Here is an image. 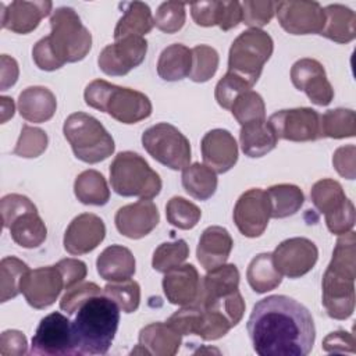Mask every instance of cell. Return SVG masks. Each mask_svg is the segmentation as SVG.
Wrapping results in <instances>:
<instances>
[{
	"mask_svg": "<svg viewBox=\"0 0 356 356\" xmlns=\"http://www.w3.org/2000/svg\"><path fill=\"white\" fill-rule=\"evenodd\" d=\"M8 229L13 241L25 249L39 248L47 236V228L38 210L19 216L11 222Z\"/></svg>",
	"mask_w": 356,
	"mask_h": 356,
	"instance_id": "d6a6232c",
	"label": "cell"
},
{
	"mask_svg": "<svg viewBox=\"0 0 356 356\" xmlns=\"http://www.w3.org/2000/svg\"><path fill=\"white\" fill-rule=\"evenodd\" d=\"M252 89V86L243 81L241 76L232 74V72H227L216 85V89H214V96H216V100L217 103L222 107V108H227L229 110L234 104V102L236 100V97Z\"/></svg>",
	"mask_w": 356,
	"mask_h": 356,
	"instance_id": "7dc6e473",
	"label": "cell"
},
{
	"mask_svg": "<svg viewBox=\"0 0 356 356\" xmlns=\"http://www.w3.org/2000/svg\"><path fill=\"white\" fill-rule=\"evenodd\" d=\"M104 292L100 289L99 285L95 282H79L68 289H65V293L60 299V309L64 310L67 314H75L76 310L82 303H85L88 299L103 295Z\"/></svg>",
	"mask_w": 356,
	"mask_h": 356,
	"instance_id": "681fc988",
	"label": "cell"
},
{
	"mask_svg": "<svg viewBox=\"0 0 356 356\" xmlns=\"http://www.w3.org/2000/svg\"><path fill=\"white\" fill-rule=\"evenodd\" d=\"M229 110L241 127L253 121L266 120L264 100L252 89L241 93Z\"/></svg>",
	"mask_w": 356,
	"mask_h": 356,
	"instance_id": "60d3db41",
	"label": "cell"
},
{
	"mask_svg": "<svg viewBox=\"0 0 356 356\" xmlns=\"http://www.w3.org/2000/svg\"><path fill=\"white\" fill-rule=\"evenodd\" d=\"M355 337L343 330L330 332L323 341V350L327 353H355Z\"/></svg>",
	"mask_w": 356,
	"mask_h": 356,
	"instance_id": "6f0895ef",
	"label": "cell"
},
{
	"mask_svg": "<svg viewBox=\"0 0 356 356\" xmlns=\"http://www.w3.org/2000/svg\"><path fill=\"white\" fill-rule=\"evenodd\" d=\"M246 328L260 356H306L316 339L310 312L285 295L260 299L253 306Z\"/></svg>",
	"mask_w": 356,
	"mask_h": 356,
	"instance_id": "6da1fadb",
	"label": "cell"
},
{
	"mask_svg": "<svg viewBox=\"0 0 356 356\" xmlns=\"http://www.w3.org/2000/svg\"><path fill=\"white\" fill-rule=\"evenodd\" d=\"M83 99L89 107L107 113L122 124H136L152 114V103L145 93L103 79L92 81L85 88Z\"/></svg>",
	"mask_w": 356,
	"mask_h": 356,
	"instance_id": "277c9868",
	"label": "cell"
},
{
	"mask_svg": "<svg viewBox=\"0 0 356 356\" xmlns=\"http://www.w3.org/2000/svg\"><path fill=\"white\" fill-rule=\"evenodd\" d=\"M57 108L54 93L44 86H29L19 93L18 111L29 122L49 121Z\"/></svg>",
	"mask_w": 356,
	"mask_h": 356,
	"instance_id": "4316f807",
	"label": "cell"
},
{
	"mask_svg": "<svg viewBox=\"0 0 356 356\" xmlns=\"http://www.w3.org/2000/svg\"><path fill=\"white\" fill-rule=\"evenodd\" d=\"M189 256V246L184 239L164 242L153 253L152 266L159 273H167L181 266Z\"/></svg>",
	"mask_w": 356,
	"mask_h": 356,
	"instance_id": "ab89813d",
	"label": "cell"
},
{
	"mask_svg": "<svg viewBox=\"0 0 356 356\" xmlns=\"http://www.w3.org/2000/svg\"><path fill=\"white\" fill-rule=\"evenodd\" d=\"M242 22V7L239 1H221V15L218 26L222 31H229Z\"/></svg>",
	"mask_w": 356,
	"mask_h": 356,
	"instance_id": "91938a15",
	"label": "cell"
},
{
	"mask_svg": "<svg viewBox=\"0 0 356 356\" xmlns=\"http://www.w3.org/2000/svg\"><path fill=\"white\" fill-rule=\"evenodd\" d=\"M191 14L193 21L200 26H214L220 22L221 1L209 0L191 4Z\"/></svg>",
	"mask_w": 356,
	"mask_h": 356,
	"instance_id": "f5cc1de1",
	"label": "cell"
},
{
	"mask_svg": "<svg viewBox=\"0 0 356 356\" xmlns=\"http://www.w3.org/2000/svg\"><path fill=\"white\" fill-rule=\"evenodd\" d=\"M103 292L124 313H134L139 307L140 286L136 281L131 278L118 282H108L104 286Z\"/></svg>",
	"mask_w": 356,
	"mask_h": 356,
	"instance_id": "7bdbcfd3",
	"label": "cell"
},
{
	"mask_svg": "<svg viewBox=\"0 0 356 356\" xmlns=\"http://www.w3.org/2000/svg\"><path fill=\"white\" fill-rule=\"evenodd\" d=\"M160 214L149 199L122 206L117 210L114 222L118 232L129 239H140L150 234L159 224Z\"/></svg>",
	"mask_w": 356,
	"mask_h": 356,
	"instance_id": "ffe728a7",
	"label": "cell"
},
{
	"mask_svg": "<svg viewBox=\"0 0 356 356\" xmlns=\"http://www.w3.org/2000/svg\"><path fill=\"white\" fill-rule=\"evenodd\" d=\"M31 355H75L71 321L67 316L58 312H53L40 320L36 332L32 337Z\"/></svg>",
	"mask_w": 356,
	"mask_h": 356,
	"instance_id": "8fae6325",
	"label": "cell"
},
{
	"mask_svg": "<svg viewBox=\"0 0 356 356\" xmlns=\"http://www.w3.org/2000/svg\"><path fill=\"white\" fill-rule=\"evenodd\" d=\"M271 217L267 192L252 188L243 192L234 207V222L239 232L248 238L260 236Z\"/></svg>",
	"mask_w": 356,
	"mask_h": 356,
	"instance_id": "9a60e30c",
	"label": "cell"
},
{
	"mask_svg": "<svg viewBox=\"0 0 356 356\" xmlns=\"http://www.w3.org/2000/svg\"><path fill=\"white\" fill-rule=\"evenodd\" d=\"M120 323V307L104 293L88 299L71 321L75 355H106Z\"/></svg>",
	"mask_w": 356,
	"mask_h": 356,
	"instance_id": "3957f363",
	"label": "cell"
},
{
	"mask_svg": "<svg viewBox=\"0 0 356 356\" xmlns=\"http://www.w3.org/2000/svg\"><path fill=\"white\" fill-rule=\"evenodd\" d=\"M28 353L26 337L18 330H7L0 335L1 356H22Z\"/></svg>",
	"mask_w": 356,
	"mask_h": 356,
	"instance_id": "9f6ffc18",
	"label": "cell"
},
{
	"mask_svg": "<svg viewBox=\"0 0 356 356\" xmlns=\"http://www.w3.org/2000/svg\"><path fill=\"white\" fill-rule=\"evenodd\" d=\"M63 132L76 159L96 164L114 153L113 136L99 120L86 113L70 114L63 125Z\"/></svg>",
	"mask_w": 356,
	"mask_h": 356,
	"instance_id": "5b68a950",
	"label": "cell"
},
{
	"mask_svg": "<svg viewBox=\"0 0 356 356\" xmlns=\"http://www.w3.org/2000/svg\"><path fill=\"white\" fill-rule=\"evenodd\" d=\"M50 46L63 64L81 61L90 51L92 35L74 8H56L50 17Z\"/></svg>",
	"mask_w": 356,
	"mask_h": 356,
	"instance_id": "52a82bcc",
	"label": "cell"
},
{
	"mask_svg": "<svg viewBox=\"0 0 356 356\" xmlns=\"http://www.w3.org/2000/svg\"><path fill=\"white\" fill-rule=\"evenodd\" d=\"M1 7V26L15 33H29L38 28L42 18L47 17L51 11L53 3L49 0L25 1L15 0L7 7Z\"/></svg>",
	"mask_w": 356,
	"mask_h": 356,
	"instance_id": "7402d4cb",
	"label": "cell"
},
{
	"mask_svg": "<svg viewBox=\"0 0 356 356\" xmlns=\"http://www.w3.org/2000/svg\"><path fill=\"white\" fill-rule=\"evenodd\" d=\"M181 334L167 321L152 323L139 331L138 346L131 352L154 356H174L181 346Z\"/></svg>",
	"mask_w": 356,
	"mask_h": 356,
	"instance_id": "cb8c5ba5",
	"label": "cell"
},
{
	"mask_svg": "<svg viewBox=\"0 0 356 356\" xmlns=\"http://www.w3.org/2000/svg\"><path fill=\"white\" fill-rule=\"evenodd\" d=\"M0 106H1V124H4L14 115L15 106H14L13 99L7 97V96L0 97Z\"/></svg>",
	"mask_w": 356,
	"mask_h": 356,
	"instance_id": "6125c7cd",
	"label": "cell"
},
{
	"mask_svg": "<svg viewBox=\"0 0 356 356\" xmlns=\"http://www.w3.org/2000/svg\"><path fill=\"white\" fill-rule=\"evenodd\" d=\"M271 254L275 268L288 278H299L307 274L318 259L314 242L302 236L282 241Z\"/></svg>",
	"mask_w": 356,
	"mask_h": 356,
	"instance_id": "2e32d148",
	"label": "cell"
},
{
	"mask_svg": "<svg viewBox=\"0 0 356 356\" xmlns=\"http://www.w3.org/2000/svg\"><path fill=\"white\" fill-rule=\"evenodd\" d=\"M182 186L197 200L210 199L217 189V175L206 164L193 163L182 170Z\"/></svg>",
	"mask_w": 356,
	"mask_h": 356,
	"instance_id": "e575fe53",
	"label": "cell"
},
{
	"mask_svg": "<svg viewBox=\"0 0 356 356\" xmlns=\"http://www.w3.org/2000/svg\"><path fill=\"white\" fill-rule=\"evenodd\" d=\"M32 58L38 68L43 71H56L64 65L54 54L47 36L42 38L35 43L32 49Z\"/></svg>",
	"mask_w": 356,
	"mask_h": 356,
	"instance_id": "11a10c76",
	"label": "cell"
},
{
	"mask_svg": "<svg viewBox=\"0 0 356 356\" xmlns=\"http://www.w3.org/2000/svg\"><path fill=\"white\" fill-rule=\"evenodd\" d=\"M63 289H65L64 278L56 264L29 270L21 282L25 300L39 310L51 306Z\"/></svg>",
	"mask_w": 356,
	"mask_h": 356,
	"instance_id": "e0dca14e",
	"label": "cell"
},
{
	"mask_svg": "<svg viewBox=\"0 0 356 356\" xmlns=\"http://www.w3.org/2000/svg\"><path fill=\"white\" fill-rule=\"evenodd\" d=\"M192 50L185 44L174 43L167 46L159 56L157 74L168 82L181 81L191 74Z\"/></svg>",
	"mask_w": 356,
	"mask_h": 356,
	"instance_id": "4dcf8cb0",
	"label": "cell"
},
{
	"mask_svg": "<svg viewBox=\"0 0 356 356\" xmlns=\"http://www.w3.org/2000/svg\"><path fill=\"white\" fill-rule=\"evenodd\" d=\"M147 53V42L143 36L129 35L107 44L99 54V68L110 76L127 75L140 65Z\"/></svg>",
	"mask_w": 356,
	"mask_h": 356,
	"instance_id": "4fadbf2b",
	"label": "cell"
},
{
	"mask_svg": "<svg viewBox=\"0 0 356 356\" xmlns=\"http://www.w3.org/2000/svg\"><path fill=\"white\" fill-rule=\"evenodd\" d=\"M332 165L341 177L346 179H353L356 175L355 145H346V146L338 147L332 154Z\"/></svg>",
	"mask_w": 356,
	"mask_h": 356,
	"instance_id": "db71d44e",
	"label": "cell"
},
{
	"mask_svg": "<svg viewBox=\"0 0 356 356\" xmlns=\"http://www.w3.org/2000/svg\"><path fill=\"white\" fill-rule=\"evenodd\" d=\"M232 246L234 241L229 232L220 225H211L202 232L196 248V256L202 267L209 271L228 260Z\"/></svg>",
	"mask_w": 356,
	"mask_h": 356,
	"instance_id": "d4e9b609",
	"label": "cell"
},
{
	"mask_svg": "<svg viewBox=\"0 0 356 356\" xmlns=\"http://www.w3.org/2000/svg\"><path fill=\"white\" fill-rule=\"evenodd\" d=\"M56 266L64 278L65 289L82 282L88 273L86 264L78 259H63Z\"/></svg>",
	"mask_w": 356,
	"mask_h": 356,
	"instance_id": "680465c9",
	"label": "cell"
},
{
	"mask_svg": "<svg viewBox=\"0 0 356 356\" xmlns=\"http://www.w3.org/2000/svg\"><path fill=\"white\" fill-rule=\"evenodd\" d=\"M266 192L273 218H285L293 216L296 211H299L305 202L302 189L292 184L273 185Z\"/></svg>",
	"mask_w": 356,
	"mask_h": 356,
	"instance_id": "8d00e7d4",
	"label": "cell"
},
{
	"mask_svg": "<svg viewBox=\"0 0 356 356\" xmlns=\"http://www.w3.org/2000/svg\"><path fill=\"white\" fill-rule=\"evenodd\" d=\"M110 184L115 193L125 197L153 199L161 191L159 174L138 153L121 152L110 164Z\"/></svg>",
	"mask_w": 356,
	"mask_h": 356,
	"instance_id": "8992f818",
	"label": "cell"
},
{
	"mask_svg": "<svg viewBox=\"0 0 356 356\" xmlns=\"http://www.w3.org/2000/svg\"><path fill=\"white\" fill-rule=\"evenodd\" d=\"M32 210H36V206L26 196L18 193L6 195L0 202L3 227L8 228L15 218Z\"/></svg>",
	"mask_w": 356,
	"mask_h": 356,
	"instance_id": "f907efd6",
	"label": "cell"
},
{
	"mask_svg": "<svg viewBox=\"0 0 356 356\" xmlns=\"http://www.w3.org/2000/svg\"><path fill=\"white\" fill-rule=\"evenodd\" d=\"M145 150L159 163L171 170H184L191 161V143L174 125L159 122L142 134Z\"/></svg>",
	"mask_w": 356,
	"mask_h": 356,
	"instance_id": "30bf717a",
	"label": "cell"
},
{
	"mask_svg": "<svg viewBox=\"0 0 356 356\" xmlns=\"http://www.w3.org/2000/svg\"><path fill=\"white\" fill-rule=\"evenodd\" d=\"M154 25L165 33L178 32L186 19L185 3L181 1H164L159 6L154 17Z\"/></svg>",
	"mask_w": 356,
	"mask_h": 356,
	"instance_id": "bcb514c9",
	"label": "cell"
},
{
	"mask_svg": "<svg viewBox=\"0 0 356 356\" xmlns=\"http://www.w3.org/2000/svg\"><path fill=\"white\" fill-rule=\"evenodd\" d=\"M277 139L291 142L317 140L320 135V114L310 107L280 110L268 121Z\"/></svg>",
	"mask_w": 356,
	"mask_h": 356,
	"instance_id": "7c38bea8",
	"label": "cell"
},
{
	"mask_svg": "<svg viewBox=\"0 0 356 356\" xmlns=\"http://www.w3.org/2000/svg\"><path fill=\"white\" fill-rule=\"evenodd\" d=\"M154 19L150 7L142 1H131L124 4V14L118 19L114 29V39L135 35L143 36L152 31Z\"/></svg>",
	"mask_w": 356,
	"mask_h": 356,
	"instance_id": "1f68e13d",
	"label": "cell"
},
{
	"mask_svg": "<svg viewBox=\"0 0 356 356\" xmlns=\"http://www.w3.org/2000/svg\"><path fill=\"white\" fill-rule=\"evenodd\" d=\"M0 65H1L0 67V75H1L0 88H1V90H7L18 79V74H19L18 64L13 57H10L7 54H1Z\"/></svg>",
	"mask_w": 356,
	"mask_h": 356,
	"instance_id": "94428289",
	"label": "cell"
},
{
	"mask_svg": "<svg viewBox=\"0 0 356 356\" xmlns=\"http://www.w3.org/2000/svg\"><path fill=\"white\" fill-rule=\"evenodd\" d=\"M202 157L214 172L224 174L238 161V145L232 134L227 129L216 128L202 138Z\"/></svg>",
	"mask_w": 356,
	"mask_h": 356,
	"instance_id": "44dd1931",
	"label": "cell"
},
{
	"mask_svg": "<svg viewBox=\"0 0 356 356\" xmlns=\"http://www.w3.org/2000/svg\"><path fill=\"white\" fill-rule=\"evenodd\" d=\"M356 235L353 231L339 235L330 264L323 275V306L335 320H346L355 310Z\"/></svg>",
	"mask_w": 356,
	"mask_h": 356,
	"instance_id": "7a4b0ae2",
	"label": "cell"
},
{
	"mask_svg": "<svg viewBox=\"0 0 356 356\" xmlns=\"http://www.w3.org/2000/svg\"><path fill=\"white\" fill-rule=\"evenodd\" d=\"M246 278L256 293L273 291L282 281V275L275 268L271 253H260L254 256L248 266Z\"/></svg>",
	"mask_w": 356,
	"mask_h": 356,
	"instance_id": "836d02e7",
	"label": "cell"
},
{
	"mask_svg": "<svg viewBox=\"0 0 356 356\" xmlns=\"http://www.w3.org/2000/svg\"><path fill=\"white\" fill-rule=\"evenodd\" d=\"M274 50L271 36L261 29L242 32L231 44L228 72H232L253 86Z\"/></svg>",
	"mask_w": 356,
	"mask_h": 356,
	"instance_id": "ba28073f",
	"label": "cell"
},
{
	"mask_svg": "<svg viewBox=\"0 0 356 356\" xmlns=\"http://www.w3.org/2000/svg\"><path fill=\"white\" fill-rule=\"evenodd\" d=\"M275 13L282 29L291 35L320 33L324 26V8L317 1H278Z\"/></svg>",
	"mask_w": 356,
	"mask_h": 356,
	"instance_id": "5bb4252c",
	"label": "cell"
},
{
	"mask_svg": "<svg viewBox=\"0 0 356 356\" xmlns=\"http://www.w3.org/2000/svg\"><path fill=\"white\" fill-rule=\"evenodd\" d=\"M167 221L179 229H192L200 220L202 211L192 202L181 196H174L165 206Z\"/></svg>",
	"mask_w": 356,
	"mask_h": 356,
	"instance_id": "b9f144b4",
	"label": "cell"
},
{
	"mask_svg": "<svg viewBox=\"0 0 356 356\" xmlns=\"http://www.w3.org/2000/svg\"><path fill=\"white\" fill-rule=\"evenodd\" d=\"M239 271L235 264H221L207 271L200 280L197 299L192 305L206 306L225 295L238 291Z\"/></svg>",
	"mask_w": 356,
	"mask_h": 356,
	"instance_id": "484cf974",
	"label": "cell"
},
{
	"mask_svg": "<svg viewBox=\"0 0 356 356\" xmlns=\"http://www.w3.org/2000/svg\"><path fill=\"white\" fill-rule=\"evenodd\" d=\"M239 142L246 156L261 157L277 146L278 139L267 120H260L241 127Z\"/></svg>",
	"mask_w": 356,
	"mask_h": 356,
	"instance_id": "f546056e",
	"label": "cell"
},
{
	"mask_svg": "<svg viewBox=\"0 0 356 356\" xmlns=\"http://www.w3.org/2000/svg\"><path fill=\"white\" fill-rule=\"evenodd\" d=\"M106 236L103 220L92 213L76 216L65 229L64 249L74 256L85 254L96 249Z\"/></svg>",
	"mask_w": 356,
	"mask_h": 356,
	"instance_id": "d6986e66",
	"label": "cell"
},
{
	"mask_svg": "<svg viewBox=\"0 0 356 356\" xmlns=\"http://www.w3.org/2000/svg\"><path fill=\"white\" fill-rule=\"evenodd\" d=\"M29 271L28 266L14 256L3 257L0 261V302L4 303L21 292L24 275Z\"/></svg>",
	"mask_w": 356,
	"mask_h": 356,
	"instance_id": "f35d334b",
	"label": "cell"
},
{
	"mask_svg": "<svg viewBox=\"0 0 356 356\" xmlns=\"http://www.w3.org/2000/svg\"><path fill=\"white\" fill-rule=\"evenodd\" d=\"M218 53L207 44H197L192 49V67L189 78L193 82H207L218 68Z\"/></svg>",
	"mask_w": 356,
	"mask_h": 356,
	"instance_id": "ee69618b",
	"label": "cell"
},
{
	"mask_svg": "<svg viewBox=\"0 0 356 356\" xmlns=\"http://www.w3.org/2000/svg\"><path fill=\"white\" fill-rule=\"evenodd\" d=\"M242 7V22L250 29H260L267 25L275 14L274 1H257V0H245L241 3Z\"/></svg>",
	"mask_w": 356,
	"mask_h": 356,
	"instance_id": "c3c4849f",
	"label": "cell"
},
{
	"mask_svg": "<svg viewBox=\"0 0 356 356\" xmlns=\"http://www.w3.org/2000/svg\"><path fill=\"white\" fill-rule=\"evenodd\" d=\"M337 43H349L356 36V15L349 7L330 4L324 8V26L318 33Z\"/></svg>",
	"mask_w": 356,
	"mask_h": 356,
	"instance_id": "f1b7e54d",
	"label": "cell"
},
{
	"mask_svg": "<svg viewBox=\"0 0 356 356\" xmlns=\"http://www.w3.org/2000/svg\"><path fill=\"white\" fill-rule=\"evenodd\" d=\"M135 257L132 252L122 245L106 248L96 260L99 275L111 282L129 280L135 274Z\"/></svg>",
	"mask_w": 356,
	"mask_h": 356,
	"instance_id": "83f0119b",
	"label": "cell"
},
{
	"mask_svg": "<svg viewBox=\"0 0 356 356\" xmlns=\"http://www.w3.org/2000/svg\"><path fill=\"white\" fill-rule=\"evenodd\" d=\"M321 138L343 139L356 135V114L350 108H334L320 115Z\"/></svg>",
	"mask_w": 356,
	"mask_h": 356,
	"instance_id": "74e56055",
	"label": "cell"
},
{
	"mask_svg": "<svg viewBox=\"0 0 356 356\" xmlns=\"http://www.w3.org/2000/svg\"><path fill=\"white\" fill-rule=\"evenodd\" d=\"M314 207L324 214L327 228L335 235L352 231L356 220L355 206L349 200L339 182L324 178L317 181L310 191Z\"/></svg>",
	"mask_w": 356,
	"mask_h": 356,
	"instance_id": "9c48e42d",
	"label": "cell"
},
{
	"mask_svg": "<svg viewBox=\"0 0 356 356\" xmlns=\"http://www.w3.org/2000/svg\"><path fill=\"white\" fill-rule=\"evenodd\" d=\"M200 278L193 264H181L165 273L163 291L167 300L177 306H188L197 299Z\"/></svg>",
	"mask_w": 356,
	"mask_h": 356,
	"instance_id": "603a6c76",
	"label": "cell"
},
{
	"mask_svg": "<svg viewBox=\"0 0 356 356\" xmlns=\"http://www.w3.org/2000/svg\"><path fill=\"white\" fill-rule=\"evenodd\" d=\"M47 142L49 139L43 129L31 125H24L13 153L24 159H35L46 150Z\"/></svg>",
	"mask_w": 356,
	"mask_h": 356,
	"instance_id": "f6af8a7d",
	"label": "cell"
},
{
	"mask_svg": "<svg viewBox=\"0 0 356 356\" xmlns=\"http://www.w3.org/2000/svg\"><path fill=\"white\" fill-rule=\"evenodd\" d=\"M202 307H214L217 310H220L231 323L232 327H235L243 317L245 313V302L242 299V295L239 293V291H235L229 295H225L206 306Z\"/></svg>",
	"mask_w": 356,
	"mask_h": 356,
	"instance_id": "816d5d0a",
	"label": "cell"
},
{
	"mask_svg": "<svg viewBox=\"0 0 356 356\" xmlns=\"http://www.w3.org/2000/svg\"><path fill=\"white\" fill-rule=\"evenodd\" d=\"M291 81L298 90L306 93L317 106H328L334 99V89L327 79L323 64L314 58H300L291 68Z\"/></svg>",
	"mask_w": 356,
	"mask_h": 356,
	"instance_id": "ac0fdd59",
	"label": "cell"
},
{
	"mask_svg": "<svg viewBox=\"0 0 356 356\" xmlns=\"http://www.w3.org/2000/svg\"><path fill=\"white\" fill-rule=\"evenodd\" d=\"M74 193L81 203L92 206H104L110 199L107 182L96 170L82 171L75 178Z\"/></svg>",
	"mask_w": 356,
	"mask_h": 356,
	"instance_id": "d590c367",
	"label": "cell"
}]
</instances>
